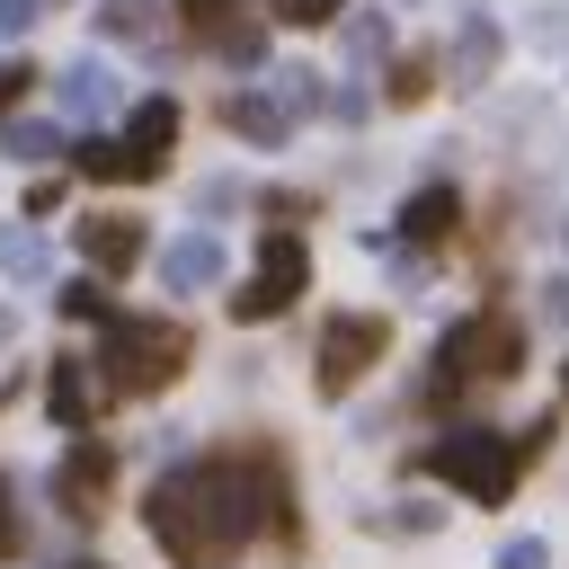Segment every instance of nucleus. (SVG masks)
<instances>
[{
	"label": "nucleus",
	"mask_w": 569,
	"mask_h": 569,
	"mask_svg": "<svg viewBox=\"0 0 569 569\" xmlns=\"http://www.w3.org/2000/svg\"><path fill=\"white\" fill-rule=\"evenodd\" d=\"M71 240H80V258H89L98 276H124V267L151 249V231H142L133 213H80V231H71Z\"/></svg>",
	"instance_id": "nucleus-9"
},
{
	"label": "nucleus",
	"mask_w": 569,
	"mask_h": 569,
	"mask_svg": "<svg viewBox=\"0 0 569 569\" xmlns=\"http://www.w3.org/2000/svg\"><path fill=\"white\" fill-rule=\"evenodd\" d=\"M222 116H231V133H249V142H284V124H293V116H284L276 98H258V89H249V98H231Z\"/></svg>",
	"instance_id": "nucleus-14"
},
{
	"label": "nucleus",
	"mask_w": 569,
	"mask_h": 569,
	"mask_svg": "<svg viewBox=\"0 0 569 569\" xmlns=\"http://www.w3.org/2000/svg\"><path fill=\"white\" fill-rule=\"evenodd\" d=\"M427 89H436V62H427V53H400V62H391V98H400V107H418Z\"/></svg>",
	"instance_id": "nucleus-21"
},
{
	"label": "nucleus",
	"mask_w": 569,
	"mask_h": 569,
	"mask_svg": "<svg viewBox=\"0 0 569 569\" xmlns=\"http://www.w3.org/2000/svg\"><path fill=\"white\" fill-rule=\"evenodd\" d=\"M80 569H89V560H80Z\"/></svg>",
	"instance_id": "nucleus-34"
},
{
	"label": "nucleus",
	"mask_w": 569,
	"mask_h": 569,
	"mask_svg": "<svg viewBox=\"0 0 569 569\" xmlns=\"http://www.w3.org/2000/svg\"><path fill=\"white\" fill-rule=\"evenodd\" d=\"M196 204H204V213H231V204H240V187H231V178H204V196H196Z\"/></svg>",
	"instance_id": "nucleus-31"
},
{
	"label": "nucleus",
	"mask_w": 569,
	"mask_h": 569,
	"mask_svg": "<svg viewBox=\"0 0 569 569\" xmlns=\"http://www.w3.org/2000/svg\"><path fill=\"white\" fill-rule=\"evenodd\" d=\"M36 80H44V71H27V62H9V71H0V116H9V107H18V98H27Z\"/></svg>",
	"instance_id": "nucleus-29"
},
{
	"label": "nucleus",
	"mask_w": 569,
	"mask_h": 569,
	"mask_svg": "<svg viewBox=\"0 0 569 569\" xmlns=\"http://www.w3.org/2000/svg\"><path fill=\"white\" fill-rule=\"evenodd\" d=\"M160 284H169V293H204V284H222V240H213V231H178V240L160 249Z\"/></svg>",
	"instance_id": "nucleus-10"
},
{
	"label": "nucleus",
	"mask_w": 569,
	"mask_h": 569,
	"mask_svg": "<svg viewBox=\"0 0 569 569\" xmlns=\"http://www.w3.org/2000/svg\"><path fill=\"white\" fill-rule=\"evenodd\" d=\"M427 471H436V480H453L462 498L498 507V498L516 489V471H525V436H498V427H453V436H436V445H427Z\"/></svg>",
	"instance_id": "nucleus-4"
},
{
	"label": "nucleus",
	"mask_w": 569,
	"mask_h": 569,
	"mask_svg": "<svg viewBox=\"0 0 569 569\" xmlns=\"http://www.w3.org/2000/svg\"><path fill=\"white\" fill-rule=\"evenodd\" d=\"M142 525L178 569H222L240 542L293 533V489H284L276 453L240 445V453H204V462L160 471L151 498H142Z\"/></svg>",
	"instance_id": "nucleus-1"
},
{
	"label": "nucleus",
	"mask_w": 569,
	"mask_h": 569,
	"mask_svg": "<svg viewBox=\"0 0 569 569\" xmlns=\"http://www.w3.org/2000/svg\"><path fill=\"white\" fill-rule=\"evenodd\" d=\"M80 178H160V169L124 142H80Z\"/></svg>",
	"instance_id": "nucleus-16"
},
{
	"label": "nucleus",
	"mask_w": 569,
	"mask_h": 569,
	"mask_svg": "<svg viewBox=\"0 0 569 569\" xmlns=\"http://www.w3.org/2000/svg\"><path fill=\"white\" fill-rule=\"evenodd\" d=\"M116 462H124V453H116L107 436H80V445L53 462V507H62L71 525H98V516H107V489H116Z\"/></svg>",
	"instance_id": "nucleus-6"
},
{
	"label": "nucleus",
	"mask_w": 569,
	"mask_h": 569,
	"mask_svg": "<svg viewBox=\"0 0 569 569\" xmlns=\"http://www.w3.org/2000/svg\"><path fill=\"white\" fill-rule=\"evenodd\" d=\"M178 9H187V27H204V36H213V27H222L240 0H178Z\"/></svg>",
	"instance_id": "nucleus-30"
},
{
	"label": "nucleus",
	"mask_w": 569,
	"mask_h": 569,
	"mask_svg": "<svg viewBox=\"0 0 569 569\" xmlns=\"http://www.w3.org/2000/svg\"><path fill=\"white\" fill-rule=\"evenodd\" d=\"M107 373L89 365V356H53V373H44V409H53V427H71V436H89L98 418H107Z\"/></svg>",
	"instance_id": "nucleus-8"
},
{
	"label": "nucleus",
	"mask_w": 569,
	"mask_h": 569,
	"mask_svg": "<svg viewBox=\"0 0 569 569\" xmlns=\"http://www.w3.org/2000/svg\"><path fill=\"white\" fill-rule=\"evenodd\" d=\"M53 302H62V311H71V320H98V329H107V320H116V302H107V293H98V284H62V293H53Z\"/></svg>",
	"instance_id": "nucleus-23"
},
{
	"label": "nucleus",
	"mask_w": 569,
	"mask_h": 569,
	"mask_svg": "<svg viewBox=\"0 0 569 569\" xmlns=\"http://www.w3.org/2000/svg\"><path fill=\"white\" fill-rule=\"evenodd\" d=\"M53 107H62V116H107V107H116V71H107V62H71V71L53 80Z\"/></svg>",
	"instance_id": "nucleus-13"
},
{
	"label": "nucleus",
	"mask_w": 569,
	"mask_h": 569,
	"mask_svg": "<svg viewBox=\"0 0 569 569\" xmlns=\"http://www.w3.org/2000/svg\"><path fill=\"white\" fill-rule=\"evenodd\" d=\"M525 365V329H516V311H471V320H453L445 338H436V400H462L471 382H507Z\"/></svg>",
	"instance_id": "nucleus-3"
},
{
	"label": "nucleus",
	"mask_w": 569,
	"mask_h": 569,
	"mask_svg": "<svg viewBox=\"0 0 569 569\" xmlns=\"http://www.w3.org/2000/svg\"><path fill=\"white\" fill-rule=\"evenodd\" d=\"M36 27V0H0V36H27Z\"/></svg>",
	"instance_id": "nucleus-32"
},
{
	"label": "nucleus",
	"mask_w": 569,
	"mask_h": 569,
	"mask_svg": "<svg viewBox=\"0 0 569 569\" xmlns=\"http://www.w3.org/2000/svg\"><path fill=\"white\" fill-rule=\"evenodd\" d=\"M89 365L107 373L116 400H142V391H169L196 365V329L187 320H133V311H116L107 320V356H89Z\"/></svg>",
	"instance_id": "nucleus-2"
},
{
	"label": "nucleus",
	"mask_w": 569,
	"mask_h": 569,
	"mask_svg": "<svg viewBox=\"0 0 569 569\" xmlns=\"http://www.w3.org/2000/svg\"><path fill=\"white\" fill-rule=\"evenodd\" d=\"M382 44H391V27H382V9H373V18H347V53H365V62H373Z\"/></svg>",
	"instance_id": "nucleus-25"
},
{
	"label": "nucleus",
	"mask_w": 569,
	"mask_h": 569,
	"mask_svg": "<svg viewBox=\"0 0 569 569\" xmlns=\"http://www.w3.org/2000/svg\"><path fill=\"white\" fill-rule=\"evenodd\" d=\"M116 142H124V151H142L151 169H169V142H178V98H142V107H133V124H124Z\"/></svg>",
	"instance_id": "nucleus-11"
},
{
	"label": "nucleus",
	"mask_w": 569,
	"mask_h": 569,
	"mask_svg": "<svg viewBox=\"0 0 569 569\" xmlns=\"http://www.w3.org/2000/svg\"><path fill=\"white\" fill-rule=\"evenodd\" d=\"M382 533H436V507H418V498H400L391 516H373Z\"/></svg>",
	"instance_id": "nucleus-26"
},
{
	"label": "nucleus",
	"mask_w": 569,
	"mask_h": 569,
	"mask_svg": "<svg viewBox=\"0 0 569 569\" xmlns=\"http://www.w3.org/2000/svg\"><path fill=\"white\" fill-rule=\"evenodd\" d=\"M213 53H222V62H267V36H258L249 18H222V27H213Z\"/></svg>",
	"instance_id": "nucleus-20"
},
{
	"label": "nucleus",
	"mask_w": 569,
	"mask_h": 569,
	"mask_svg": "<svg viewBox=\"0 0 569 569\" xmlns=\"http://www.w3.org/2000/svg\"><path fill=\"white\" fill-rule=\"evenodd\" d=\"M98 27H107V36H124V44H142L160 18H151V0H98Z\"/></svg>",
	"instance_id": "nucleus-19"
},
{
	"label": "nucleus",
	"mask_w": 569,
	"mask_h": 569,
	"mask_svg": "<svg viewBox=\"0 0 569 569\" xmlns=\"http://www.w3.org/2000/svg\"><path fill=\"white\" fill-rule=\"evenodd\" d=\"M9 338H18V311H0V347H9Z\"/></svg>",
	"instance_id": "nucleus-33"
},
{
	"label": "nucleus",
	"mask_w": 569,
	"mask_h": 569,
	"mask_svg": "<svg viewBox=\"0 0 569 569\" xmlns=\"http://www.w3.org/2000/svg\"><path fill=\"white\" fill-rule=\"evenodd\" d=\"M27 551V516H18V498H9V471H0V560H18Z\"/></svg>",
	"instance_id": "nucleus-24"
},
{
	"label": "nucleus",
	"mask_w": 569,
	"mask_h": 569,
	"mask_svg": "<svg viewBox=\"0 0 569 569\" xmlns=\"http://www.w3.org/2000/svg\"><path fill=\"white\" fill-rule=\"evenodd\" d=\"M498 569H551V542H542V533H516V542L498 551Z\"/></svg>",
	"instance_id": "nucleus-27"
},
{
	"label": "nucleus",
	"mask_w": 569,
	"mask_h": 569,
	"mask_svg": "<svg viewBox=\"0 0 569 569\" xmlns=\"http://www.w3.org/2000/svg\"><path fill=\"white\" fill-rule=\"evenodd\" d=\"M382 347H391V329H382L373 311H338V320L320 329V391L338 400V391H347V382H356V373H365Z\"/></svg>",
	"instance_id": "nucleus-7"
},
{
	"label": "nucleus",
	"mask_w": 569,
	"mask_h": 569,
	"mask_svg": "<svg viewBox=\"0 0 569 569\" xmlns=\"http://www.w3.org/2000/svg\"><path fill=\"white\" fill-rule=\"evenodd\" d=\"M0 142H9V160H53V151H62V124L18 116V124H0Z\"/></svg>",
	"instance_id": "nucleus-17"
},
{
	"label": "nucleus",
	"mask_w": 569,
	"mask_h": 569,
	"mask_svg": "<svg viewBox=\"0 0 569 569\" xmlns=\"http://www.w3.org/2000/svg\"><path fill=\"white\" fill-rule=\"evenodd\" d=\"M453 222H462V196H453V187H418V196L400 204V231H409L418 249H436V240H453Z\"/></svg>",
	"instance_id": "nucleus-12"
},
{
	"label": "nucleus",
	"mask_w": 569,
	"mask_h": 569,
	"mask_svg": "<svg viewBox=\"0 0 569 569\" xmlns=\"http://www.w3.org/2000/svg\"><path fill=\"white\" fill-rule=\"evenodd\" d=\"M489 62H498V27H489V18H471V27H462V44H453V71H462V80H480Z\"/></svg>",
	"instance_id": "nucleus-18"
},
{
	"label": "nucleus",
	"mask_w": 569,
	"mask_h": 569,
	"mask_svg": "<svg viewBox=\"0 0 569 569\" xmlns=\"http://www.w3.org/2000/svg\"><path fill=\"white\" fill-rule=\"evenodd\" d=\"M302 284H311V249H302V231H267V240H258V276L231 293V320H276V311H293Z\"/></svg>",
	"instance_id": "nucleus-5"
},
{
	"label": "nucleus",
	"mask_w": 569,
	"mask_h": 569,
	"mask_svg": "<svg viewBox=\"0 0 569 569\" xmlns=\"http://www.w3.org/2000/svg\"><path fill=\"white\" fill-rule=\"evenodd\" d=\"M0 267H9V276H44V267H53L44 231H36V222H0Z\"/></svg>",
	"instance_id": "nucleus-15"
},
{
	"label": "nucleus",
	"mask_w": 569,
	"mask_h": 569,
	"mask_svg": "<svg viewBox=\"0 0 569 569\" xmlns=\"http://www.w3.org/2000/svg\"><path fill=\"white\" fill-rule=\"evenodd\" d=\"M276 107L284 116H311L320 107V71H276Z\"/></svg>",
	"instance_id": "nucleus-22"
},
{
	"label": "nucleus",
	"mask_w": 569,
	"mask_h": 569,
	"mask_svg": "<svg viewBox=\"0 0 569 569\" xmlns=\"http://www.w3.org/2000/svg\"><path fill=\"white\" fill-rule=\"evenodd\" d=\"M338 9H347V0H276V18H284V27H329Z\"/></svg>",
	"instance_id": "nucleus-28"
}]
</instances>
